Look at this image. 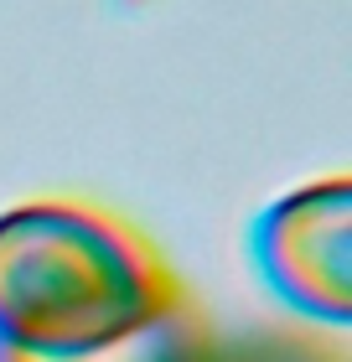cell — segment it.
Instances as JSON below:
<instances>
[{"instance_id": "obj_1", "label": "cell", "mask_w": 352, "mask_h": 362, "mask_svg": "<svg viewBox=\"0 0 352 362\" xmlns=\"http://www.w3.org/2000/svg\"><path fill=\"white\" fill-rule=\"evenodd\" d=\"M208 326L166 264L78 202L0 212V362H181Z\"/></svg>"}, {"instance_id": "obj_2", "label": "cell", "mask_w": 352, "mask_h": 362, "mask_svg": "<svg viewBox=\"0 0 352 362\" xmlns=\"http://www.w3.org/2000/svg\"><path fill=\"white\" fill-rule=\"evenodd\" d=\"M254 264L306 321H352V187L342 176L295 187L254 223Z\"/></svg>"}, {"instance_id": "obj_3", "label": "cell", "mask_w": 352, "mask_h": 362, "mask_svg": "<svg viewBox=\"0 0 352 362\" xmlns=\"http://www.w3.org/2000/svg\"><path fill=\"white\" fill-rule=\"evenodd\" d=\"M181 362H331V357L322 347H311V341H300V337H239L228 347L203 337Z\"/></svg>"}]
</instances>
